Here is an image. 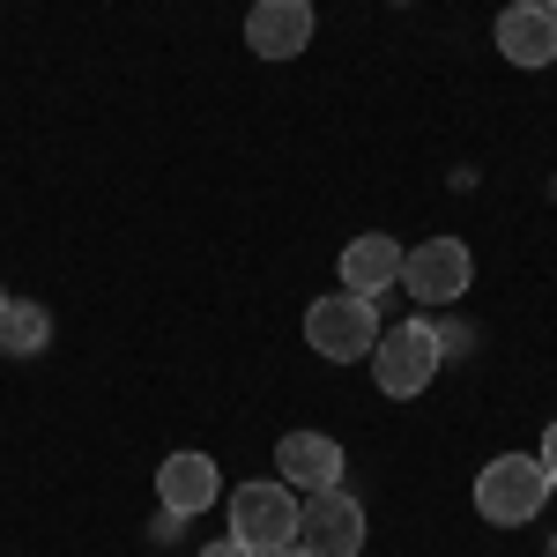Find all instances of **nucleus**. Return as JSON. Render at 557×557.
I'll list each match as a JSON object with an SVG mask.
<instances>
[{
	"mask_svg": "<svg viewBox=\"0 0 557 557\" xmlns=\"http://www.w3.org/2000/svg\"><path fill=\"white\" fill-rule=\"evenodd\" d=\"M550 506V475L535 454H498V461H483L475 475V513L491 520V528H528V520H543Z\"/></svg>",
	"mask_w": 557,
	"mask_h": 557,
	"instance_id": "obj_1",
	"label": "nucleus"
},
{
	"mask_svg": "<svg viewBox=\"0 0 557 557\" xmlns=\"http://www.w3.org/2000/svg\"><path fill=\"white\" fill-rule=\"evenodd\" d=\"M305 343L320 349L327 364H357V357H372V343H380V305L357 298V290L312 298V305H305Z\"/></svg>",
	"mask_w": 557,
	"mask_h": 557,
	"instance_id": "obj_2",
	"label": "nucleus"
},
{
	"mask_svg": "<svg viewBox=\"0 0 557 557\" xmlns=\"http://www.w3.org/2000/svg\"><path fill=\"white\" fill-rule=\"evenodd\" d=\"M438 335H431V320H401V327H380V343H372V380L380 394L394 401H417L431 380H438Z\"/></svg>",
	"mask_w": 557,
	"mask_h": 557,
	"instance_id": "obj_3",
	"label": "nucleus"
},
{
	"mask_svg": "<svg viewBox=\"0 0 557 557\" xmlns=\"http://www.w3.org/2000/svg\"><path fill=\"white\" fill-rule=\"evenodd\" d=\"M231 543H246L253 557L298 543V491L290 483H238L231 491Z\"/></svg>",
	"mask_w": 557,
	"mask_h": 557,
	"instance_id": "obj_4",
	"label": "nucleus"
},
{
	"mask_svg": "<svg viewBox=\"0 0 557 557\" xmlns=\"http://www.w3.org/2000/svg\"><path fill=\"white\" fill-rule=\"evenodd\" d=\"M475 283V260L461 238H424V246H401V290L417 305H461V290Z\"/></svg>",
	"mask_w": 557,
	"mask_h": 557,
	"instance_id": "obj_5",
	"label": "nucleus"
},
{
	"mask_svg": "<svg viewBox=\"0 0 557 557\" xmlns=\"http://www.w3.org/2000/svg\"><path fill=\"white\" fill-rule=\"evenodd\" d=\"M298 543H305V550H320V557H357V550H364V506L349 498L343 483L298 498Z\"/></svg>",
	"mask_w": 557,
	"mask_h": 557,
	"instance_id": "obj_6",
	"label": "nucleus"
},
{
	"mask_svg": "<svg viewBox=\"0 0 557 557\" xmlns=\"http://www.w3.org/2000/svg\"><path fill=\"white\" fill-rule=\"evenodd\" d=\"M157 498H164V513L186 528L194 513H209L215 498H223V475H215L209 454L186 446V454H164V461H157Z\"/></svg>",
	"mask_w": 557,
	"mask_h": 557,
	"instance_id": "obj_7",
	"label": "nucleus"
},
{
	"mask_svg": "<svg viewBox=\"0 0 557 557\" xmlns=\"http://www.w3.org/2000/svg\"><path fill=\"white\" fill-rule=\"evenodd\" d=\"M275 469H283V483L290 491H335L343 483V446L327 438V431H283L275 438Z\"/></svg>",
	"mask_w": 557,
	"mask_h": 557,
	"instance_id": "obj_8",
	"label": "nucleus"
},
{
	"mask_svg": "<svg viewBox=\"0 0 557 557\" xmlns=\"http://www.w3.org/2000/svg\"><path fill=\"white\" fill-rule=\"evenodd\" d=\"M246 45H253L260 60H298L305 45H312V0H253Z\"/></svg>",
	"mask_w": 557,
	"mask_h": 557,
	"instance_id": "obj_9",
	"label": "nucleus"
},
{
	"mask_svg": "<svg viewBox=\"0 0 557 557\" xmlns=\"http://www.w3.org/2000/svg\"><path fill=\"white\" fill-rule=\"evenodd\" d=\"M498 52L513 67H550L557 60V15L550 8H506L498 15Z\"/></svg>",
	"mask_w": 557,
	"mask_h": 557,
	"instance_id": "obj_10",
	"label": "nucleus"
},
{
	"mask_svg": "<svg viewBox=\"0 0 557 557\" xmlns=\"http://www.w3.org/2000/svg\"><path fill=\"white\" fill-rule=\"evenodd\" d=\"M343 283L357 290V298H380V290H394V283H401V246H394L386 231H372V238H349V246H343Z\"/></svg>",
	"mask_w": 557,
	"mask_h": 557,
	"instance_id": "obj_11",
	"label": "nucleus"
},
{
	"mask_svg": "<svg viewBox=\"0 0 557 557\" xmlns=\"http://www.w3.org/2000/svg\"><path fill=\"white\" fill-rule=\"evenodd\" d=\"M52 343V312L30 298H8L0 305V357H38Z\"/></svg>",
	"mask_w": 557,
	"mask_h": 557,
	"instance_id": "obj_12",
	"label": "nucleus"
},
{
	"mask_svg": "<svg viewBox=\"0 0 557 557\" xmlns=\"http://www.w3.org/2000/svg\"><path fill=\"white\" fill-rule=\"evenodd\" d=\"M431 335H438V357H475V327H469V320H454V312L431 320Z\"/></svg>",
	"mask_w": 557,
	"mask_h": 557,
	"instance_id": "obj_13",
	"label": "nucleus"
},
{
	"mask_svg": "<svg viewBox=\"0 0 557 557\" xmlns=\"http://www.w3.org/2000/svg\"><path fill=\"white\" fill-rule=\"evenodd\" d=\"M535 461H543V475H550V491H557V424L543 431V454H535Z\"/></svg>",
	"mask_w": 557,
	"mask_h": 557,
	"instance_id": "obj_14",
	"label": "nucleus"
},
{
	"mask_svg": "<svg viewBox=\"0 0 557 557\" xmlns=\"http://www.w3.org/2000/svg\"><path fill=\"white\" fill-rule=\"evenodd\" d=\"M201 557H253V550H246V543H231V535H223V543H209V550H201Z\"/></svg>",
	"mask_w": 557,
	"mask_h": 557,
	"instance_id": "obj_15",
	"label": "nucleus"
},
{
	"mask_svg": "<svg viewBox=\"0 0 557 557\" xmlns=\"http://www.w3.org/2000/svg\"><path fill=\"white\" fill-rule=\"evenodd\" d=\"M268 557H320V550H305V543H283V550H268Z\"/></svg>",
	"mask_w": 557,
	"mask_h": 557,
	"instance_id": "obj_16",
	"label": "nucleus"
},
{
	"mask_svg": "<svg viewBox=\"0 0 557 557\" xmlns=\"http://www.w3.org/2000/svg\"><path fill=\"white\" fill-rule=\"evenodd\" d=\"M513 8H550V0H513Z\"/></svg>",
	"mask_w": 557,
	"mask_h": 557,
	"instance_id": "obj_17",
	"label": "nucleus"
},
{
	"mask_svg": "<svg viewBox=\"0 0 557 557\" xmlns=\"http://www.w3.org/2000/svg\"><path fill=\"white\" fill-rule=\"evenodd\" d=\"M550 201H557V178H550Z\"/></svg>",
	"mask_w": 557,
	"mask_h": 557,
	"instance_id": "obj_18",
	"label": "nucleus"
},
{
	"mask_svg": "<svg viewBox=\"0 0 557 557\" xmlns=\"http://www.w3.org/2000/svg\"><path fill=\"white\" fill-rule=\"evenodd\" d=\"M550 557H557V535H550Z\"/></svg>",
	"mask_w": 557,
	"mask_h": 557,
	"instance_id": "obj_19",
	"label": "nucleus"
},
{
	"mask_svg": "<svg viewBox=\"0 0 557 557\" xmlns=\"http://www.w3.org/2000/svg\"><path fill=\"white\" fill-rule=\"evenodd\" d=\"M0 305H8V290H0Z\"/></svg>",
	"mask_w": 557,
	"mask_h": 557,
	"instance_id": "obj_20",
	"label": "nucleus"
},
{
	"mask_svg": "<svg viewBox=\"0 0 557 557\" xmlns=\"http://www.w3.org/2000/svg\"><path fill=\"white\" fill-rule=\"evenodd\" d=\"M550 15H557V0H550Z\"/></svg>",
	"mask_w": 557,
	"mask_h": 557,
	"instance_id": "obj_21",
	"label": "nucleus"
}]
</instances>
